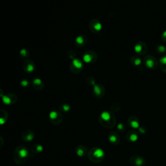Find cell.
<instances>
[{
	"mask_svg": "<svg viewBox=\"0 0 166 166\" xmlns=\"http://www.w3.org/2000/svg\"><path fill=\"white\" fill-rule=\"evenodd\" d=\"M29 157V151L27 148L24 146L20 145L16 147L14 151L13 159L14 162L18 165L26 163Z\"/></svg>",
	"mask_w": 166,
	"mask_h": 166,
	"instance_id": "6da1fadb",
	"label": "cell"
},
{
	"mask_svg": "<svg viewBox=\"0 0 166 166\" xmlns=\"http://www.w3.org/2000/svg\"><path fill=\"white\" fill-rule=\"evenodd\" d=\"M88 155L90 160L93 162L97 163V162H100L103 160L104 154L102 149L93 147L92 149L90 150Z\"/></svg>",
	"mask_w": 166,
	"mask_h": 166,
	"instance_id": "7a4b0ae2",
	"label": "cell"
},
{
	"mask_svg": "<svg viewBox=\"0 0 166 166\" xmlns=\"http://www.w3.org/2000/svg\"><path fill=\"white\" fill-rule=\"evenodd\" d=\"M143 63L148 68L151 70L156 69L158 66L157 59L151 55H145L143 59Z\"/></svg>",
	"mask_w": 166,
	"mask_h": 166,
	"instance_id": "3957f363",
	"label": "cell"
},
{
	"mask_svg": "<svg viewBox=\"0 0 166 166\" xmlns=\"http://www.w3.org/2000/svg\"><path fill=\"white\" fill-rule=\"evenodd\" d=\"M148 47L145 42H139L134 46V51L137 55H145L147 53Z\"/></svg>",
	"mask_w": 166,
	"mask_h": 166,
	"instance_id": "277c9868",
	"label": "cell"
},
{
	"mask_svg": "<svg viewBox=\"0 0 166 166\" xmlns=\"http://www.w3.org/2000/svg\"><path fill=\"white\" fill-rule=\"evenodd\" d=\"M49 120L51 123L53 125H60L62 121L63 118L62 115H61L57 111H52L49 114Z\"/></svg>",
	"mask_w": 166,
	"mask_h": 166,
	"instance_id": "5b68a950",
	"label": "cell"
},
{
	"mask_svg": "<svg viewBox=\"0 0 166 166\" xmlns=\"http://www.w3.org/2000/svg\"><path fill=\"white\" fill-rule=\"evenodd\" d=\"M35 138V132L32 130H27L25 131L22 135L21 138L24 142H31Z\"/></svg>",
	"mask_w": 166,
	"mask_h": 166,
	"instance_id": "8992f818",
	"label": "cell"
},
{
	"mask_svg": "<svg viewBox=\"0 0 166 166\" xmlns=\"http://www.w3.org/2000/svg\"><path fill=\"white\" fill-rule=\"evenodd\" d=\"M75 152L77 156L83 157L85 156L86 153H87V149H86V147L85 146L80 145L75 147Z\"/></svg>",
	"mask_w": 166,
	"mask_h": 166,
	"instance_id": "52a82bcc",
	"label": "cell"
},
{
	"mask_svg": "<svg viewBox=\"0 0 166 166\" xmlns=\"http://www.w3.org/2000/svg\"><path fill=\"white\" fill-rule=\"evenodd\" d=\"M130 60H131V63L134 65V66H141V64H142V60H141L139 56L137 55H132L131 57V59H130Z\"/></svg>",
	"mask_w": 166,
	"mask_h": 166,
	"instance_id": "ba28073f",
	"label": "cell"
},
{
	"mask_svg": "<svg viewBox=\"0 0 166 166\" xmlns=\"http://www.w3.org/2000/svg\"><path fill=\"white\" fill-rule=\"evenodd\" d=\"M7 119H8V114L5 110H0V125H4Z\"/></svg>",
	"mask_w": 166,
	"mask_h": 166,
	"instance_id": "9c48e42d",
	"label": "cell"
},
{
	"mask_svg": "<svg viewBox=\"0 0 166 166\" xmlns=\"http://www.w3.org/2000/svg\"><path fill=\"white\" fill-rule=\"evenodd\" d=\"M43 146L40 144H35L31 147V151L35 153H40L43 151Z\"/></svg>",
	"mask_w": 166,
	"mask_h": 166,
	"instance_id": "30bf717a",
	"label": "cell"
},
{
	"mask_svg": "<svg viewBox=\"0 0 166 166\" xmlns=\"http://www.w3.org/2000/svg\"><path fill=\"white\" fill-rule=\"evenodd\" d=\"M94 93L97 97H102L104 93V90L102 86L100 85H95L94 86Z\"/></svg>",
	"mask_w": 166,
	"mask_h": 166,
	"instance_id": "8fae6325",
	"label": "cell"
},
{
	"mask_svg": "<svg viewBox=\"0 0 166 166\" xmlns=\"http://www.w3.org/2000/svg\"><path fill=\"white\" fill-rule=\"evenodd\" d=\"M155 51L158 53L160 54V55H163L165 52H166V48L163 45H158L156 47V49Z\"/></svg>",
	"mask_w": 166,
	"mask_h": 166,
	"instance_id": "7c38bea8",
	"label": "cell"
},
{
	"mask_svg": "<svg viewBox=\"0 0 166 166\" xmlns=\"http://www.w3.org/2000/svg\"><path fill=\"white\" fill-rule=\"evenodd\" d=\"M93 28H94V29L96 31H99L101 30V28H102V26L101 23H99V21H97L96 23L94 24V26H93Z\"/></svg>",
	"mask_w": 166,
	"mask_h": 166,
	"instance_id": "4fadbf2b",
	"label": "cell"
},
{
	"mask_svg": "<svg viewBox=\"0 0 166 166\" xmlns=\"http://www.w3.org/2000/svg\"><path fill=\"white\" fill-rule=\"evenodd\" d=\"M73 64L74 66L76 67L77 68H81L82 66V64L81 63V62H80L78 59H75L73 61Z\"/></svg>",
	"mask_w": 166,
	"mask_h": 166,
	"instance_id": "5bb4252c",
	"label": "cell"
},
{
	"mask_svg": "<svg viewBox=\"0 0 166 166\" xmlns=\"http://www.w3.org/2000/svg\"><path fill=\"white\" fill-rule=\"evenodd\" d=\"M109 140L112 143H115V142L118 140L116 138V134H115V133H111L110 134Z\"/></svg>",
	"mask_w": 166,
	"mask_h": 166,
	"instance_id": "9a60e30c",
	"label": "cell"
},
{
	"mask_svg": "<svg viewBox=\"0 0 166 166\" xmlns=\"http://www.w3.org/2000/svg\"><path fill=\"white\" fill-rule=\"evenodd\" d=\"M3 101L6 104H10L12 103V101L10 99V97L8 96H4L3 97Z\"/></svg>",
	"mask_w": 166,
	"mask_h": 166,
	"instance_id": "2e32d148",
	"label": "cell"
},
{
	"mask_svg": "<svg viewBox=\"0 0 166 166\" xmlns=\"http://www.w3.org/2000/svg\"><path fill=\"white\" fill-rule=\"evenodd\" d=\"M83 59H84V62H90L92 60V57L90 55H88V54H86V55H84V57H83Z\"/></svg>",
	"mask_w": 166,
	"mask_h": 166,
	"instance_id": "e0dca14e",
	"label": "cell"
},
{
	"mask_svg": "<svg viewBox=\"0 0 166 166\" xmlns=\"http://www.w3.org/2000/svg\"><path fill=\"white\" fill-rule=\"evenodd\" d=\"M70 110V107L67 104H63L62 106V110L64 112H68Z\"/></svg>",
	"mask_w": 166,
	"mask_h": 166,
	"instance_id": "ac0fdd59",
	"label": "cell"
},
{
	"mask_svg": "<svg viewBox=\"0 0 166 166\" xmlns=\"http://www.w3.org/2000/svg\"><path fill=\"white\" fill-rule=\"evenodd\" d=\"M76 42H77V44H82L83 42H84V39H83L81 37H79L76 39Z\"/></svg>",
	"mask_w": 166,
	"mask_h": 166,
	"instance_id": "d6986e66",
	"label": "cell"
},
{
	"mask_svg": "<svg viewBox=\"0 0 166 166\" xmlns=\"http://www.w3.org/2000/svg\"><path fill=\"white\" fill-rule=\"evenodd\" d=\"M161 38H162V40L164 42L166 43V31H164L163 33H162Z\"/></svg>",
	"mask_w": 166,
	"mask_h": 166,
	"instance_id": "ffe728a7",
	"label": "cell"
},
{
	"mask_svg": "<svg viewBox=\"0 0 166 166\" xmlns=\"http://www.w3.org/2000/svg\"><path fill=\"white\" fill-rule=\"evenodd\" d=\"M160 64H166V56H164L160 59Z\"/></svg>",
	"mask_w": 166,
	"mask_h": 166,
	"instance_id": "44dd1931",
	"label": "cell"
},
{
	"mask_svg": "<svg viewBox=\"0 0 166 166\" xmlns=\"http://www.w3.org/2000/svg\"><path fill=\"white\" fill-rule=\"evenodd\" d=\"M160 68H161L162 71H164V72H165V73H166V64H160Z\"/></svg>",
	"mask_w": 166,
	"mask_h": 166,
	"instance_id": "7402d4cb",
	"label": "cell"
},
{
	"mask_svg": "<svg viewBox=\"0 0 166 166\" xmlns=\"http://www.w3.org/2000/svg\"><path fill=\"white\" fill-rule=\"evenodd\" d=\"M3 145V139L0 136V148Z\"/></svg>",
	"mask_w": 166,
	"mask_h": 166,
	"instance_id": "603a6c76",
	"label": "cell"
}]
</instances>
